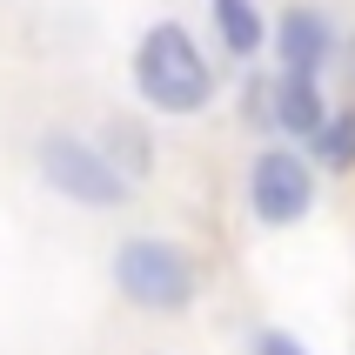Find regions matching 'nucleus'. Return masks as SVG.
I'll return each mask as SVG.
<instances>
[{
	"label": "nucleus",
	"mask_w": 355,
	"mask_h": 355,
	"mask_svg": "<svg viewBox=\"0 0 355 355\" xmlns=\"http://www.w3.org/2000/svg\"><path fill=\"white\" fill-rule=\"evenodd\" d=\"M248 355H315V349H309V342H302L295 329H282V322H268V329H255Z\"/></svg>",
	"instance_id": "11"
},
{
	"label": "nucleus",
	"mask_w": 355,
	"mask_h": 355,
	"mask_svg": "<svg viewBox=\"0 0 355 355\" xmlns=\"http://www.w3.org/2000/svg\"><path fill=\"white\" fill-rule=\"evenodd\" d=\"M208 27H215V47L235 60L241 74L268 54V40H275V20L261 14V0H208Z\"/></svg>",
	"instance_id": "6"
},
{
	"label": "nucleus",
	"mask_w": 355,
	"mask_h": 355,
	"mask_svg": "<svg viewBox=\"0 0 355 355\" xmlns=\"http://www.w3.org/2000/svg\"><path fill=\"white\" fill-rule=\"evenodd\" d=\"M107 275H114V295L141 315H188L201 302V261L188 241L175 235H121L114 255H107Z\"/></svg>",
	"instance_id": "2"
},
{
	"label": "nucleus",
	"mask_w": 355,
	"mask_h": 355,
	"mask_svg": "<svg viewBox=\"0 0 355 355\" xmlns=\"http://www.w3.org/2000/svg\"><path fill=\"white\" fill-rule=\"evenodd\" d=\"M34 168H40V181H47L60 201L94 208V215H114V208H128V195H135V181L114 168V155L101 148V135L47 128V135L34 141Z\"/></svg>",
	"instance_id": "4"
},
{
	"label": "nucleus",
	"mask_w": 355,
	"mask_h": 355,
	"mask_svg": "<svg viewBox=\"0 0 355 355\" xmlns=\"http://www.w3.org/2000/svg\"><path fill=\"white\" fill-rule=\"evenodd\" d=\"M309 161L322 175H355V107H336L322 121V135L309 141Z\"/></svg>",
	"instance_id": "9"
},
{
	"label": "nucleus",
	"mask_w": 355,
	"mask_h": 355,
	"mask_svg": "<svg viewBox=\"0 0 355 355\" xmlns=\"http://www.w3.org/2000/svg\"><path fill=\"white\" fill-rule=\"evenodd\" d=\"M329 114H336V101H329L322 74H275V141H302L309 148Z\"/></svg>",
	"instance_id": "7"
},
{
	"label": "nucleus",
	"mask_w": 355,
	"mask_h": 355,
	"mask_svg": "<svg viewBox=\"0 0 355 355\" xmlns=\"http://www.w3.org/2000/svg\"><path fill=\"white\" fill-rule=\"evenodd\" d=\"M241 208L268 235L302 228L322 208V168L309 161V148L302 141H261L248 155V175H241Z\"/></svg>",
	"instance_id": "3"
},
{
	"label": "nucleus",
	"mask_w": 355,
	"mask_h": 355,
	"mask_svg": "<svg viewBox=\"0 0 355 355\" xmlns=\"http://www.w3.org/2000/svg\"><path fill=\"white\" fill-rule=\"evenodd\" d=\"M342 54V34L336 20L309 7V0H288L275 14V40H268V60H275V74H329V60Z\"/></svg>",
	"instance_id": "5"
},
{
	"label": "nucleus",
	"mask_w": 355,
	"mask_h": 355,
	"mask_svg": "<svg viewBox=\"0 0 355 355\" xmlns=\"http://www.w3.org/2000/svg\"><path fill=\"white\" fill-rule=\"evenodd\" d=\"M128 74H135V94L148 114L161 121H195L221 101V67L215 54L195 40V27L175 14L148 20L135 34V54H128Z\"/></svg>",
	"instance_id": "1"
},
{
	"label": "nucleus",
	"mask_w": 355,
	"mask_h": 355,
	"mask_svg": "<svg viewBox=\"0 0 355 355\" xmlns=\"http://www.w3.org/2000/svg\"><path fill=\"white\" fill-rule=\"evenodd\" d=\"M101 148L114 155V168L135 181V188L155 175V135H148L141 121H128V114H121V121H107V128H101Z\"/></svg>",
	"instance_id": "8"
},
{
	"label": "nucleus",
	"mask_w": 355,
	"mask_h": 355,
	"mask_svg": "<svg viewBox=\"0 0 355 355\" xmlns=\"http://www.w3.org/2000/svg\"><path fill=\"white\" fill-rule=\"evenodd\" d=\"M241 121L275 141V74H248L241 80Z\"/></svg>",
	"instance_id": "10"
}]
</instances>
